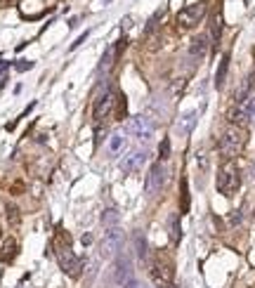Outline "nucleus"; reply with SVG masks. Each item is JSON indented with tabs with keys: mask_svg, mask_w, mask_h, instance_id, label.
I'll use <instances>...</instances> for the list:
<instances>
[{
	"mask_svg": "<svg viewBox=\"0 0 255 288\" xmlns=\"http://www.w3.org/2000/svg\"><path fill=\"white\" fill-rule=\"evenodd\" d=\"M168 234H170V241H173V244H180L182 229H180V218H177V215H170V218H168Z\"/></svg>",
	"mask_w": 255,
	"mask_h": 288,
	"instance_id": "6ab92c4d",
	"label": "nucleus"
},
{
	"mask_svg": "<svg viewBox=\"0 0 255 288\" xmlns=\"http://www.w3.org/2000/svg\"><path fill=\"white\" fill-rule=\"evenodd\" d=\"M206 12H208V5L206 2H194V5H189V7H185L182 12L177 14V24H180V28H194L199 26L203 22V17H206Z\"/></svg>",
	"mask_w": 255,
	"mask_h": 288,
	"instance_id": "423d86ee",
	"label": "nucleus"
},
{
	"mask_svg": "<svg viewBox=\"0 0 255 288\" xmlns=\"http://www.w3.org/2000/svg\"><path fill=\"white\" fill-rule=\"evenodd\" d=\"M185 85H187V78H177V81L170 85V92H173V95H177V92H180Z\"/></svg>",
	"mask_w": 255,
	"mask_h": 288,
	"instance_id": "cd10ccee",
	"label": "nucleus"
},
{
	"mask_svg": "<svg viewBox=\"0 0 255 288\" xmlns=\"http://www.w3.org/2000/svg\"><path fill=\"white\" fill-rule=\"evenodd\" d=\"M208 52V38L206 36H196V38H191L189 43V57L194 59V62H201L203 57Z\"/></svg>",
	"mask_w": 255,
	"mask_h": 288,
	"instance_id": "9b49d317",
	"label": "nucleus"
},
{
	"mask_svg": "<svg viewBox=\"0 0 255 288\" xmlns=\"http://www.w3.org/2000/svg\"><path fill=\"white\" fill-rule=\"evenodd\" d=\"M17 255V241L14 239H5V244L0 248V260L2 262H12Z\"/></svg>",
	"mask_w": 255,
	"mask_h": 288,
	"instance_id": "a211bd4d",
	"label": "nucleus"
},
{
	"mask_svg": "<svg viewBox=\"0 0 255 288\" xmlns=\"http://www.w3.org/2000/svg\"><path fill=\"white\" fill-rule=\"evenodd\" d=\"M5 81H7V71H0V88L5 85Z\"/></svg>",
	"mask_w": 255,
	"mask_h": 288,
	"instance_id": "f704fd0d",
	"label": "nucleus"
},
{
	"mask_svg": "<svg viewBox=\"0 0 255 288\" xmlns=\"http://www.w3.org/2000/svg\"><path fill=\"white\" fill-rule=\"evenodd\" d=\"M220 36H222V17L215 14L213 22H210V41H213V45L220 43Z\"/></svg>",
	"mask_w": 255,
	"mask_h": 288,
	"instance_id": "4be33fe9",
	"label": "nucleus"
},
{
	"mask_svg": "<svg viewBox=\"0 0 255 288\" xmlns=\"http://www.w3.org/2000/svg\"><path fill=\"white\" fill-rule=\"evenodd\" d=\"M239 184H241V175H239L236 165L229 161L217 173V192L225 194V196H234V194L239 192Z\"/></svg>",
	"mask_w": 255,
	"mask_h": 288,
	"instance_id": "7ed1b4c3",
	"label": "nucleus"
},
{
	"mask_svg": "<svg viewBox=\"0 0 255 288\" xmlns=\"http://www.w3.org/2000/svg\"><path fill=\"white\" fill-rule=\"evenodd\" d=\"M17 69H19V71H26V69H31V62H19V64H17Z\"/></svg>",
	"mask_w": 255,
	"mask_h": 288,
	"instance_id": "473e14b6",
	"label": "nucleus"
},
{
	"mask_svg": "<svg viewBox=\"0 0 255 288\" xmlns=\"http://www.w3.org/2000/svg\"><path fill=\"white\" fill-rule=\"evenodd\" d=\"M116 102H118V107H116V118H125V97L118 92L116 95Z\"/></svg>",
	"mask_w": 255,
	"mask_h": 288,
	"instance_id": "393cba45",
	"label": "nucleus"
},
{
	"mask_svg": "<svg viewBox=\"0 0 255 288\" xmlns=\"http://www.w3.org/2000/svg\"><path fill=\"white\" fill-rule=\"evenodd\" d=\"M125 288H149V286H142L139 281H135V279H130V281L125 284Z\"/></svg>",
	"mask_w": 255,
	"mask_h": 288,
	"instance_id": "7c9ffc66",
	"label": "nucleus"
},
{
	"mask_svg": "<svg viewBox=\"0 0 255 288\" xmlns=\"http://www.w3.org/2000/svg\"><path fill=\"white\" fill-rule=\"evenodd\" d=\"M227 121L232 125H236V128H246V125L251 123V118H248V111H246V107H234V109L227 111Z\"/></svg>",
	"mask_w": 255,
	"mask_h": 288,
	"instance_id": "2eb2a0df",
	"label": "nucleus"
},
{
	"mask_svg": "<svg viewBox=\"0 0 255 288\" xmlns=\"http://www.w3.org/2000/svg\"><path fill=\"white\" fill-rule=\"evenodd\" d=\"M151 279H154V284L156 286H161V288H170V284H173V274H175V269H173V262L170 260H165L163 255H159L156 260L151 262Z\"/></svg>",
	"mask_w": 255,
	"mask_h": 288,
	"instance_id": "39448f33",
	"label": "nucleus"
},
{
	"mask_svg": "<svg viewBox=\"0 0 255 288\" xmlns=\"http://www.w3.org/2000/svg\"><path fill=\"white\" fill-rule=\"evenodd\" d=\"M0 236H2V229H0Z\"/></svg>",
	"mask_w": 255,
	"mask_h": 288,
	"instance_id": "c9c22d12",
	"label": "nucleus"
},
{
	"mask_svg": "<svg viewBox=\"0 0 255 288\" xmlns=\"http://www.w3.org/2000/svg\"><path fill=\"white\" fill-rule=\"evenodd\" d=\"M125 147H128V139H125L123 133H111V135H109V142H107L109 158H118L123 151H125Z\"/></svg>",
	"mask_w": 255,
	"mask_h": 288,
	"instance_id": "9d476101",
	"label": "nucleus"
},
{
	"mask_svg": "<svg viewBox=\"0 0 255 288\" xmlns=\"http://www.w3.org/2000/svg\"><path fill=\"white\" fill-rule=\"evenodd\" d=\"M239 222H241V213H239V210H236V213H234V215H232V224H239Z\"/></svg>",
	"mask_w": 255,
	"mask_h": 288,
	"instance_id": "72a5a7b5",
	"label": "nucleus"
},
{
	"mask_svg": "<svg viewBox=\"0 0 255 288\" xmlns=\"http://www.w3.org/2000/svg\"><path fill=\"white\" fill-rule=\"evenodd\" d=\"M116 47H109L107 52H104V57H102V62H99V69H97V73L99 76H104V73H109L111 71V66L116 64Z\"/></svg>",
	"mask_w": 255,
	"mask_h": 288,
	"instance_id": "f3484780",
	"label": "nucleus"
},
{
	"mask_svg": "<svg viewBox=\"0 0 255 288\" xmlns=\"http://www.w3.org/2000/svg\"><path fill=\"white\" fill-rule=\"evenodd\" d=\"M194 125H196V111H189V113H182V116L177 118V123H175V130H177V135L187 137L189 133L194 130Z\"/></svg>",
	"mask_w": 255,
	"mask_h": 288,
	"instance_id": "ddd939ff",
	"label": "nucleus"
},
{
	"mask_svg": "<svg viewBox=\"0 0 255 288\" xmlns=\"http://www.w3.org/2000/svg\"><path fill=\"white\" fill-rule=\"evenodd\" d=\"M114 104H116V95H114V92H109V90L99 92L97 99H94V104H93L94 121H102V118L111 116V113H114Z\"/></svg>",
	"mask_w": 255,
	"mask_h": 288,
	"instance_id": "1a4fd4ad",
	"label": "nucleus"
},
{
	"mask_svg": "<svg viewBox=\"0 0 255 288\" xmlns=\"http://www.w3.org/2000/svg\"><path fill=\"white\" fill-rule=\"evenodd\" d=\"M253 85H255V73H251V76H246V78H243V83L239 85V90H236L234 99H236L239 104H243V102L248 99V92L253 90Z\"/></svg>",
	"mask_w": 255,
	"mask_h": 288,
	"instance_id": "dca6fc26",
	"label": "nucleus"
},
{
	"mask_svg": "<svg viewBox=\"0 0 255 288\" xmlns=\"http://www.w3.org/2000/svg\"><path fill=\"white\" fill-rule=\"evenodd\" d=\"M154 121L149 118V116H133V118H128V133L133 135L139 144H147L151 135H154Z\"/></svg>",
	"mask_w": 255,
	"mask_h": 288,
	"instance_id": "20e7f679",
	"label": "nucleus"
},
{
	"mask_svg": "<svg viewBox=\"0 0 255 288\" xmlns=\"http://www.w3.org/2000/svg\"><path fill=\"white\" fill-rule=\"evenodd\" d=\"M165 182H168V168H165L163 161H159V163H154L149 168L144 192H147L149 196H154V194H159L163 187H165Z\"/></svg>",
	"mask_w": 255,
	"mask_h": 288,
	"instance_id": "6e6552de",
	"label": "nucleus"
},
{
	"mask_svg": "<svg viewBox=\"0 0 255 288\" xmlns=\"http://www.w3.org/2000/svg\"><path fill=\"white\" fill-rule=\"evenodd\" d=\"M102 139H104V130H102V128L97 125V130H94V144H99Z\"/></svg>",
	"mask_w": 255,
	"mask_h": 288,
	"instance_id": "c756f323",
	"label": "nucleus"
},
{
	"mask_svg": "<svg viewBox=\"0 0 255 288\" xmlns=\"http://www.w3.org/2000/svg\"><path fill=\"white\" fill-rule=\"evenodd\" d=\"M144 158H147V154L142 149L133 151V154H128L125 158L121 161V168L125 170V173H135L137 168H142V163H144Z\"/></svg>",
	"mask_w": 255,
	"mask_h": 288,
	"instance_id": "f8f14e48",
	"label": "nucleus"
},
{
	"mask_svg": "<svg viewBox=\"0 0 255 288\" xmlns=\"http://www.w3.org/2000/svg\"><path fill=\"white\" fill-rule=\"evenodd\" d=\"M102 224H104V227H116V224H118V213H116V208H107V210H104Z\"/></svg>",
	"mask_w": 255,
	"mask_h": 288,
	"instance_id": "5701e85b",
	"label": "nucleus"
},
{
	"mask_svg": "<svg viewBox=\"0 0 255 288\" xmlns=\"http://www.w3.org/2000/svg\"><path fill=\"white\" fill-rule=\"evenodd\" d=\"M123 244H125V234L118 229V224L116 227H107L104 239H102V255L104 258H116L121 253Z\"/></svg>",
	"mask_w": 255,
	"mask_h": 288,
	"instance_id": "0eeeda50",
	"label": "nucleus"
},
{
	"mask_svg": "<svg viewBox=\"0 0 255 288\" xmlns=\"http://www.w3.org/2000/svg\"><path fill=\"white\" fill-rule=\"evenodd\" d=\"M189 210V192H187V179H182V213Z\"/></svg>",
	"mask_w": 255,
	"mask_h": 288,
	"instance_id": "bb28decb",
	"label": "nucleus"
},
{
	"mask_svg": "<svg viewBox=\"0 0 255 288\" xmlns=\"http://www.w3.org/2000/svg\"><path fill=\"white\" fill-rule=\"evenodd\" d=\"M54 246V253H57V262H59V267H62V272L71 279H78L81 276V260L76 258V253L71 250V241H69V236L64 232H57V239L52 241Z\"/></svg>",
	"mask_w": 255,
	"mask_h": 288,
	"instance_id": "f257e3e1",
	"label": "nucleus"
},
{
	"mask_svg": "<svg viewBox=\"0 0 255 288\" xmlns=\"http://www.w3.org/2000/svg\"><path fill=\"white\" fill-rule=\"evenodd\" d=\"M246 128H236V125H232L229 130L222 133V137H220V154L225 156V158H234V156H239L246 147Z\"/></svg>",
	"mask_w": 255,
	"mask_h": 288,
	"instance_id": "f03ea898",
	"label": "nucleus"
},
{
	"mask_svg": "<svg viewBox=\"0 0 255 288\" xmlns=\"http://www.w3.org/2000/svg\"><path fill=\"white\" fill-rule=\"evenodd\" d=\"M246 111H248V118H251V123H255V97L246 104Z\"/></svg>",
	"mask_w": 255,
	"mask_h": 288,
	"instance_id": "c85d7f7f",
	"label": "nucleus"
},
{
	"mask_svg": "<svg viewBox=\"0 0 255 288\" xmlns=\"http://www.w3.org/2000/svg\"><path fill=\"white\" fill-rule=\"evenodd\" d=\"M227 69H229V55H225L222 62H220V66H217V73H215V88H222V85H225Z\"/></svg>",
	"mask_w": 255,
	"mask_h": 288,
	"instance_id": "412c9836",
	"label": "nucleus"
},
{
	"mask_svg": "<svg viewBox=\"0 0 255 288\" xmlns=\"http://www.w3.org/2000/svg\"><path fill=\"white\" fill-rule=\"evenodd\" d=\"M130 279H133V267H130V260H128L125 255H121V258L116 260V281L125 286Z\"/></svg>",
	"mask_w": 255,
	"mask_h": 288,
	"instance_id": "4468645a",
	"label": "nucleus"
},
{
	"mask_svg": "<svg viewBox=\"0 0 255 288\" xmlns=\"http://www.w3.org/2000/svg\"><path fill=\"white\" fill-rule=\"evenodd\" d=\"M135 246H137V255H139V260L147 262V258H149V246H147V239H144V234H142V232L135 234Z\"/></svg>",
	"mask_w": 255,
	"mask_h": 288,
	"instance_id": "aec40b11",
	"label": "nucleus"
},
{
	"mask_svg": "<svg viewBox=\"0 0 255 288\" xmlns=\"http://www.w3.org/2000/svg\"><path fill=\"white\" fill-rule=\"evenodd\" d=\"M159 156H161V161H165V158L170 156V139L168 137L161 142V147H159Z\"/></svg>",
	"mask_w": 255,
	"mask_h": 288,
	"instance_id": "a878e982",
	"label": "nucleus"
},
{
	"mask_svg": "<svg viewBox=\"0 0 255 288\" xmlns=\"http://www.w3.org/2000/svg\"><path fill=\"white\" fill-rule=\"evenodd\" d=\"M88 36H90V33H88V31H85V33H83L81 38H78V41L73 43V45H71V47H69V50H76V47H78V45H81V43H83V41H85V38H88Z\"/></svg>",
	"mask_w": 255,
	"mask_h": 288,
	"instance_id": "2f4dec72",
	"label": "nucleus"
},
{
	"mask_svg": "<svg viewBox=\"0 0 255 288\" xmlns=\"http://www.w3.org/2000/svg\"><path fill=\"white\" fill-rule=\"evenodd\" d=\"M5 210H7V220H10V224H12V227H17V224H19V208L17 206H7L5 208Z\"/></svg>",
	"mask_w": 255,
	"mask_h": 288,
	"instance_id": "b1692460",
	"label": "nucleus"
}]
</instances>
